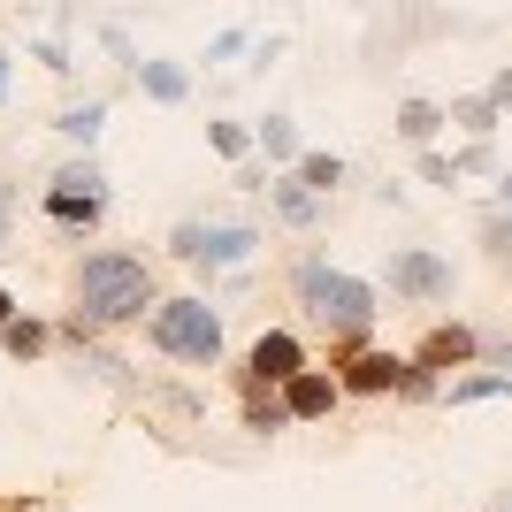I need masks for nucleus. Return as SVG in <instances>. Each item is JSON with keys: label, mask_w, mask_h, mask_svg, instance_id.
Instances as JSON below:
<instances>
[{"label": "nucleus", "mask_w": 512, "mask_h": 512, "mask_svg": "<svg viewBox=\"0 0 512 512\" xmlns=\"http://www.w3.org/2000/svg\"><path fill=\"white\" fill-rule=\"evenodd\" d=\"M337 383L352 390V398H375V390H398V383H406V360H398V352H375V344H360V352L344 360Z\"/></svg>", "instance_id": "0eeeda50"}, {"label": "nucleus", "mask_w": 512, "mask_h": 512, "mask_svg": "<svg viewBox=\"0 0 512 512\" xmlns=\"http://www.w3.org/2000/svg\"><path fill=\"white\" fill-rule=\"evenodd\" d=\"M245 428H260V436H276V428H299L291 421V406H283L268 383H253V398H245Z\"/></svg>", "instance_id": "dca6fc26"}, {"label": "nucleus", "mask_w": 512, "mask_h": 512, "mask_svg": "<svg viewBox=\"0 0 512 512\" xmlns=\"http://www.w3.org/2000/svg\"><path fill=\"white\" fill-rule=\"evenodd\" d=\"M497 207H512V169H497Z\"/></svg>", "instance_id": "bb28decb"}, {"label": "nucleus", "mask_w": 512, "mask_h": 512, "mask_svg": "<svg viewBox=\"0 0 512 512\" xmlns=\"http://www.w3.org/2000/svg\"><path fill=\"white\" fill-rule=\"evenodd\" d=\"M8 321H16V291H8V283H0V329H8Z\"/></svg>", "instance_id": "a878e982"}, {"label": "nucleus", "mask_w": 512, "mask_h": 512, "mask_svg": "<svg viewBox=\"0 0 512 512\" xmlns=\"http://www.w3.org/2000/svg\"><path fill=\"white\" fill-rule=\"evenodd\" d=\"M474 352H482V337H474L467 321H444V329H428V344L413 352L421 367H467Z\"/></svg>", "instance_id": "9b49d317"}, {"label": "nucleus", "mask_w": 512, "mask_h": 512, "mask_svg": "<svg viewBox=\"0 0 512 512\" xmlns=\"http://www.w3.org/2000/svg\"><path fill=\"white\" fill-rule=\"evenodd\" d=\"M54 130H62L69 146H92V138H100V130H107V100H85V107H62V115H54Z\"/></svg>", "instance_id": "2eb2a0df"}, {"label": "nucleus", "mask_w": 512, "mask_h": 512, "mask_svg": "<svg viewBox=\"0 0 512 512\" xmlns=\"http://www.w3.org/2000/svg\"><path fill=\"white\" fill-rule=\"evenodd\" d=\"M344 383L337 375H314V367H299L291 383H283V406H291V421H321V413H337Z\"/></svg>", "instance_id": "6e6552de"}, {"label": "nucleus", "mask_w": 512, "mask_h": 512, "mask_svg": "<svg viewBox=\"0 0 512 512\" xmlns=\"http://www.w3.org/2000/svg\"><path fill=\"white\" fill-rule=\"evenodd\" d=\"M451 123L467 130V138H490V130H497V100H490V92H474V100H451Z\"/></svg>", "instance_id": "a211bd4d"}, {"label": "nucleus", "mask_w": 512, "mask_h": 512, "mask_svg": "<svg viewBox=\"0 0 512 512\" xmlns=\"http://www.w3.org/2000/svg\"><path fill=\"white\" fill-rule=\"evenodd\" d=\"M253 146L268 153V161H291V169H299V153H306V146H299V123H291V115H268V123L253 130Z\"/></svg>", "instance_id": "4468645a"}, {"label": "nucleus", "mask_w": 512, "mask_h": 512, "mask_svg": "<svg viewBox=\"0 0 512 512\" xmlns=\"http://www.w3.org/2000/svg\"><path fill=\"white\" fill-rule=\"evenodd\" d=\"M207 138H214V153H222V161H245V153H253V130H245V123H214Z\"/></svg>", "instance_id": "4be33fe9"}, {"label": "nucleus", "mask_w": 512, "mask_h": 512, "mask_svg": "<svg viewBox=\"0 0 512 512\" xmlns=\"http://www.w3.org/2000/svg\"><path fill=\"white\" fill-rule=\"evenodd\" d=\"M299 367H306V344L291 337V329H260L253 352H245V375H253V383H268V390H283Z\"/></svg>", "instance_id": "423d86ee"}, {"label": "nucleus", "mask_w": 512, "mask_h": 512, "mask_svg": "<svg viewBox=\"0 0 512 512\" xmlns=\"http://www.w3.org/2000/svg\"><path fill=\"white\" fill-rule=\"evenodd\" d=\"M268 207H276L283 230H314L321 214H329V199H321L314 184H299V176H276V184H268Z\"/></svg>", "instance_id": "1a4fd4ad"}, {"label": "nucleus", "mask_w": 512, "mask_h": 512, "mask_svg": "<svg viewBox=\"0 0 512 512\" xmlns=\"http://www.w3.org/2000/svg\"><path fill=\"white\" fill-rule=\"evenodd\" d=\"M130 69H138V92H146V100H161V107L192 100V69H176V62H130Z\"/></svg>", "instance_id": "f8f14e48"}, {"label": "nucleus", "mask_w": 512, "mask_h": 512, "mask_svg": "<svg viewBox=\"0 0 512 512\" xmlns=\"http://www.w3.org/2000/svg\"><path fill=\"white\" fill-rule=\"evenodd\" d=\"M482 253H490L497 268H512V207H490V214H482Z\"/></svg>", "instance_id": "aec40b11"}, {"label": "nucleus", "mask_w": 512, "mask_h": 512, "mask_svg": "<svg viewBox=\"0 0 512 512\" xmlns=\"http://www.w3.org/2000/svg\"><path fill=\"white\" fill-rule=\"evenodd\" d=\"M497 360H505V367H512V329H505V337H497Z\"/></svg>", "instance_id": "cd10ccee"}, {"label": "nucleus", "mask_w": 512, "mask_h": 512, "mask_svg": "<svg viewBox=\"0 0 512 512\" xmlns=\"http://www.w3.org/2000/svg\"><path fill=\"white\" fill-rule=\"evenodd\" d=\"M8 222H16V192L0 184V245H8Z\"/></svg>", "instance_id": "393cba45"}, {"label": "nucleus", "mask_w": 512, "mask_h": 512, "mask_svg": "<svg viewBox=\"0 0 512 512\" xmlns=\"http://www.w3.org/2000/svg\"><path fill=\"white\" fill-rule=\"evenodd\" d=\"M46 337H54V329H46V321H8V329H0V344H8V360H39L46 352Z\"/></svg>", "instance_id": "f3484780"}, {"label": "nucleus", "mask_w": 512, "mask_h": 512, "mask_svg": "<svg viewBox=\"0 0 512 512\" xmlns=\"http://www.w3.org/2000/svg\"><path fill=\"white\" fill-rule=\"evenodd\" d=\"M0 100H8V54H0Z\"/></svg>", "instance_id": "c85d7f7f"}, {"label": "nucleus", "mask_w": 512, "mask_h": 512, "mask_svg": "<svg viewBox=\"0 0 512 512\" xmlns=\"http://www.w3.org/2000/svg\"><path fill=\"white\" fill-rule=\"evenodd\" d=\"M398 390H406V398H436V367L406 360V383H398Z\"/></svg>", "instance_id": "5701e85b"}, {"label": "nucleus", "mask_w": 512, "mask_h": 512, "mask_svg": "<svg viewBox=\"0 0 512 512\" xmlns=\"http://www.w3.org/2000/svg\"><path fill=\"white\" fill-rule=\"evenodd\" d=\"M482 398H512V375H467V383H451V406H482Z\"/></svg>", "instance_id": "412c9836"}, {"label": "nucleus", "mask_w": 512, "mask_h": 512, "mask_svg": "<svg viewBox=\"0 0 512 512\" xmlns=\"http://www.w3.org/2000/svg\"><path fill=\"white\" fill-rule=\"evenodd\" d=\"M146 337L161 360H184V367H214L222 360V314L207 299H161L146 321Z\"/></svg>", "instance_id": "7ed1b4c3"}, {"label": "nucleus", "mask_w": 512, "mask_h": 512, "mask_svg": "<svg viewBox=\"0 0 512 512\" xmlns=\"http://www.w3.org/2000/svg\"><path fill=\"white\" fill-rule=\"evenodd\" d=\"M107 192H69V184H46V222L54 230H100Z\"/></svg>", "instance_id": "9d476101"}, {"label": "nucleus", "mask_w": 512, "mask_h": 512, "mask_svg": "<svg viewBox=\"0 0 512 512\" xmlns=\"http://www.w3.org/2000/svg\"><path fill=\"white\" fill-rule=\"evenodd\" d=\"M444 123H451V115L436 100H406V107H398V138H406V146H436V130H444Z\"/></svg>", "instance_id": "ddd939ff"}, {"label": "nucleus", "mask_w": 512, "mask_h": 512, "mask_svg": "<svg viewBox=\"0 0 512 512\" xmlns=\"http://www.w3.org/2000/svg\"><path fill=\"white\" fill-rule=\"evenodd\" d=\"M291 176H299V184H314V192L329 199V192L344 184V161H337V153H299V169H291Z\"/></svg>", "instance_id": "6ab92c4d"}, {"label": "nucleus", "mask_w": 512, "mask_h": 512, "mask_svg": "<svg viewBox=\"0 0 512 512\" xmlns=\"http://www.w3.org/2000/svg\"><path fill=\"white\" fill-rule=\"evenodd\" d=\"M490 100H497V115H512V69H497V77H490Z\"/></svg>", "instance_id": "b1692460"}, {"label": "nucleus", "mask_w": 512, "mask_h": 512, "mask_svg": "<svg viewBox=\"0 0 512 512\" xmlns=\"http://www.w3.org/2000/svg\"><path fill=\"white\" fill-rule=\"evenodd\" d=\"M77 321H92V329H123V321H138L153 299V268L138 253H85L77 260Z\"/></svg>", "instance_id": "f03ea898"}, {"label": "nucleus", "mask_w": 512, "mask_h": 512, "mask_svg": "<svg viewBox=\"0 0 512 512\" xmlns=\"http://www.w3.org/2000/svg\"><path fill=\"white\" fill-rule=\"evenodd\" d=\"M260 230H245V222H176L169 230V253L192 260V268H237V260H253Z\"/></svg>", "instance_id": "20e7f679"}, {"label": "nucleus", "mask_w": 512, "mask_h": 512, "mask_svg": "<svg viewBox=\"0 0 512 512\" xmlns=\"http://www.w3.org/2000/svg\"><path fill=\"white\" fill-rule=\"evenodd\" d=\"M383 283H390L406 306H444L459 276H451L444 253H428V245H398V253H390V268H383Z\"/></svg>", "instance_id": "39448f33"}, {"label": "nucleus", "mask_w": 512, "mask_h": 512, "mask_svg": "<svg viewBox=\"0 0 512 512\" xmlns=\"http://www.w3.org/2000/svg\"><path fill=\"white\" fill-rule=\"evenodd\" d=\"M291 299L306 306V321L314 329H329V344H367V329H375V283L344 276V268H329L321 253H306L299 268H291Z\"/></svg>", "instance_id": "f257e3e1"}]
</instances>
